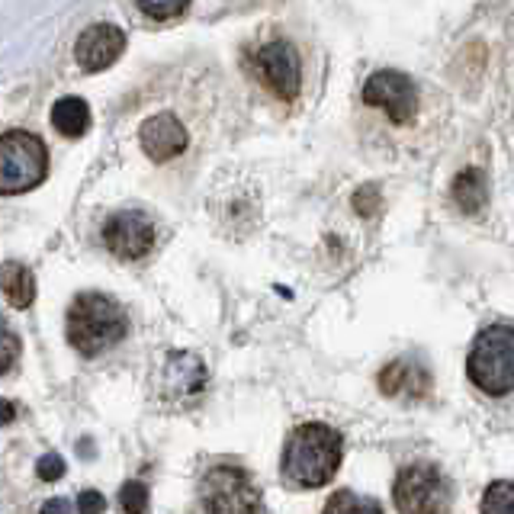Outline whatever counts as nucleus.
<instances>
[{"mask_svg": "<svg viewBox=\"0 0 514 514\" xmlns=\"http://www.w3.org/2000/svg\"><path fill=\"white\" fill-rule=\"evenodd\" d=\"M341 466V434L322 421L299 425L283 447V479L296 489H322Z\"/></svg>", "mask_w": 514, "mask_h": 514, "instance_id": "1", "label": "nucleus"}, {"mask_svg": "<svg viewBox=\"0 0 514 514\" xmlns=\"http://www.w3.org/2000/svg\"><path fill=\"white\" fill-rule=\"evenodd\" d=\"M68 344L84 357L107 354L129 335V315L113 296L81 293L68 309Z\"/></svg>", "mask_w": 514, "mask_h": 514, "instance_id": "2", "label": "nucleus"}, {"mask_svg": "<svg viewBox=\"0 0 514 514\" xmlns=\"http://www.w3.org/2000/svg\"><path fill=\"white\" fill-rule=\"evenodd\" d=\"M49 174V148L33 132L0 135V196H20L36 190Z\"/></svg>", "mask_w": 514, "mask_h": 514, "instance_id": "3", "label": "nucleus"}, {"mask_svg": "<svg viewBox=\"0 0 514 514\" xmlns=\"http://www.w3.org/2000/svg\"><path fill=\"white\" fill-rule=\"evenodd\" d=\"M470 380L489 396H508L514 386V331L511 325H492L473 341L466 357Z\"/></svg>", "mask_w": 514, "mask_h": 514, "instance_id": "4", "label": "nucleus"}, {"mask_svg": "<svg viewBox=\"0 0 514 514\" xmlns=\"http://www.w3.org/2000/svg\"><path fill=\"white\" fill-rule=\"evenodd\" d=\"M392 498L402 514H450L453 486L447 473L434 463H408L396 476Z\"/></svg>", "mask_w": 514, "mask_h": 514, "instance_id": "5", "label": "nucleus"}, {"mask_svg": "<svg viewBox=\"0 0 514 514\" xmlns=\"http://www.w3.org/2000/svg\"><path fill=\"white\" fill-rule=\"evenodd\" d=\"M200 505L206 514H261L264 498L241 466H213L200 482Z\"/></svg>", "mask_w": 514, "mask_h": 514, "instance_id": "6", "label": "nucleus"}, {"mask_svg": "<svg viewBox=\"0 0 514 514\" xmlns=\"http://www.w3.org/2000/svg\"><path fill=\"white\" fill-rule=\"evenodd\" d=\"M364 103L383 110L392 123L408 126L418 116V87L402 71H376L364 87Z\"/></svg>", "mask_w": 514, "mask_h": 514, "instance_id": "7", "label": "nucleus"}, {"mask_svg": "<svg viewBox=\"0 0 514 514\" xmlns=\"http://www.w3.org/2000/svg\"><path fill=\"white\" fill-rule=\"evenodd\" d=\"M257 74L261 81L274 90V94L283 103H293L302 90V65H299V55L290 42H267L261 52H257Z\"/></svg>", "mask_w": 514, "mask_h": 514, "instance_id": "8", "label": "nucleus"}, {"mask_svg": "<svg viewBox=\"0 0 514 514\" xmlns=\"http://www.w3.org/2000/svg\"><path fill=\"white\" fill-rule=\"evenodd\" d=\"M103 245H107L116 257L123 261H135V257H145L155 248V222L145 213H135V209H123L107 219L103 225Z\"/></svg>", "mask_w": 514, "mask_h": 514, "instance_id": "9", "label": "nucleus"}, {"mask_svg": "<svg viewBox=\"0 0 514 514\" xmlns=\"http://www.w3.org/2000/svg\"><path fill=\"white\" fill-rule=\"evenodd\" d=\"M126 52V33L113 23H94L74 42V58L84 71H103L110 68L119 55Z\"/></svg>", "mask_w": 514, "mask_h": 514, "instance_id": "10", "label": "nucleus"}, {"mask_svg": "<svg viewBox=\"0 0 514 514\" xmlns=\"http://www.w3.org/2000/svg\"><path fill=\"white\" fill-rule=\"evenodd\" d=\"M187 142V129L180 126L174 113H158L142 123V148L151 161H171L184 155Z\"/></svg>", "mask_w": 514, "mask_h": 514, "instance_id": "11", "label": "nucleus"}, {"mask_svg": "<svg viewBox=\"0 0 514 514\" xmlns=\"http://www.w3.org/2000/svg\"><path fill=\"white\" fill-rule=\"evenodd\" d=\"M380 389H383V396H392V399H402V396L421 399L431 389V376L418 360L402 357L380 373Z\"/></svg>", "mask_w": 514, "mask_h": 514, "instance_id": "12", "label": "nucleus"}, {"mask_svg": "<svg viewBox=\"0 0 514 514\" xmlns=\"http://www.w3.org/2000/svg\"><path fill=\"white\" fill-rule=\"evenodd\" d=\"M0 293L7 296L13 309H29L36 299V277L33 270L23 267L20 261L0 264Z\"/></svg>", "mask_w": 514, "mask_h": 514, "instance_id": "13", "label": "nucleus"}, {"mask_svg": "<svg viewBox=\"0 0 514 514\" xmlns=\"http://www.w3.org/2000/svg\"><path fill=\"white\" fill-rule=\"evenodd\" d=\"M453 203H457L466 216H476L482 206L489 203V180L479 168H466L453 180Z\"/></svg>", "mask_w": 514, "mask_h": 514, "instance_id": "14", "label": "nucleus"}, {"mask_svg": "<svg viewBox=\"0 0 514 514\" xmlns=\"http://www.w3.org/2000/svg\"><path fill=\"white\" fill-rule=\"evenodd\" d=\"M52 126L65 135V139H81L90 129V107L81 97H62L52 107Z\"/></svg>", "mask_w": 514, "mask_h": 514, "instance_id": "15", "label": "nucleus"}, {"mask_svg": "<svg viewBox=\"0 0 514 514\" xmlns=\"http://www.w3.org/2000/svg\"><path fill=\"white\" fill-rule=\"evenodd\" d=\"M322 514H383V505L370 495H357L351 489H338L328 498Z\"/></svg>", "mask_w": 514, "mask_h": 514, "instance_id": "16", "label": "nucleus"}, {"mask_svg": "<svg viewBox=\"0 0 514 514\" xmlns=\"http://www.w3.org/2000/svg\"><path fill=\"white\" fill-rule=\"evenodd\" d=\"M482 514H514V489L508 479H498L482 495Z\"/></svg>", "mask_w": 514, "mask_h": 514, "instance_id": "17", "label": "nucleus"}, {"mask_svg": "<svg viewBox=\"0 0 514 514\" xmlns=\"http://www.w3.org/2000/svg\"><path fill=\"white\" fill-rule=\"evenodd\" d=\"M119 508H123V514H145L148 511L145 482H126L123 492H119Z\"/></svg>", "mask_w": 514, "mask_h": 514, "instance_id": "18", "label": "nucleus"}, {"mask_svg": "<svg viewBox=\"0 0 514 514\" xmlns=\"http://www.w3.org/2000/svg\"><path fill=\"white\" fill-rule=\"evenodd\" d=\"M20 357V338L13 335V328L0 319V373H7Z\"/></svg>", "mask_w": 514, "mask_h": 514, "instance_id": "19", "label": "nucleus"}, {"mask_svg": "<svg viewBox=\"0 0 514 514\" xmlns=\"http://www.w3.org/2000/svg\"><path fill=\"white\" fill-rule=\"evenodd\" d=\"M36 473L42 482H55V479H62L65 476V460L58 457V453H45V457L39 460L36 466Z\"/></svg>", "mask_w": 514, "mask_h": 514, "instance_id": "20", "label": "nucleus"}, {"mask_svg": "<svg viewBox=\"0 0 514 514\" xmlns=\"http://www.w3.org/2000/svg\"><path fill=\"white\" fill-rule=\"evenodd\" d=\"M142 13H145V17H151V20H174V17H184V13H187V4H184V0H180V4H142L139 7Z\"/></svg>", "mask_w": 514, "mask_h": 514, "instance_id": "21", "label": "nucleus"}, {"mask_svg": "<svg viewBox=\"0 0 514 514\" xmlns=\"http://www.w3.org/2000/svg\"><path fill=\"white\" fill-rule=\"evenodd\" d=\"M103 511H107V498L97 489H87L78 495V514H103Z\"/></svg>", "mask_w": 514, "mask_h": 514, "instance_id": "22", "label": "nucleus"}, {"mask_svg": "<svg viewBox=\"0 0 514 514\" xmlns=\"http://www.w3.org/2000/svg\"><path fill=\"white\" fill-rule=\"evenodd\" d=\"M39 514H68V502H65V498H49Z\"/></svg>", "mask_w": 514, "mask_h": 514, "instance_id": "23", "label": "nucleus"}, {"mask_svg": "<svg viewBox=\"0 0 514 514\" xmlns=\"http://www.w3.org/2000/svg\"><path fill=\"white\" fill-rule=\"evenodd\" d=\"M13 418H17V405L7 402V399H0V428L10 425Z\"/></svg>", "mask_w": 514, "mask_h": 514, "instance_id": "24", "label": "nucleus"}]
</instances>
